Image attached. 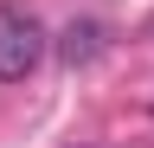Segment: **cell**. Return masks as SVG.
<instances>
[{
	"mask_svg": "<svg viewBox=\"0 0 154 148\" xmlns=\"http://www.w3.org/2000/svg\"><path fill=\"white\" fill-rule=\"evenodd\" d=\"M45 26H38V13L26 7H0V84H26L38 65H45Z\"/></svg>",
	"mask_w": 154,
	"mask_h": 148,
	"instance_id": "1",
	"label": "cell"
},
{
	"mask_svg": "<svg viewBox=\"0 0 154 148\" xmlns=\"http://www.w3.org/2000/svg\"><path fill=\"white\" fill-rule=\"evenodd\" d=\"M96 45H103V26H71L64 32V58L77 65V58H96Z\"/></svg>",
	"mask_w": 154,
	"mask_h": 148,
	"instance_id": "2",
	"label": "cell"
}]
</instances>
